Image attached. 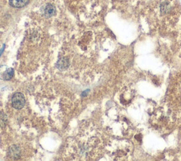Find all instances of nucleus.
Masks as SVG:
<instances>
[{"label":"nucleus","mask_w":181,"mask_h":161,"mask_svg":"<svg viewBox=\"0 0 181 161\" xmlns=\"http://www.w3.org/2000/svg\"><path fill=\"white\" fill-rule=\"evenodd\" d=\"M12 106L13 107L17 109H20L23 108L25 105V100L23 94L20 92H17L12 97Z\"/></svg>","instance_id":"nucleus-1"},{"label":"nucleus","mask_w":181,"mask_h":161,"mask_svg":"<svg viewBox=\"0 0 181 161\" xmlns=\"http://www.w3.org/2000/svg\"><path fill=\"white\" fill-rule=\"evenodd\" d=\"M29 0H10L9 3L10 5L13 7L16 8H21L25 7V5L28 4Z\"/></svg>","instance_id":"nucleus-2"},{"label":"nucleus","mask_w":181,"mask_h":161,"mask_svg":"<svg viewBox=\"0 0 181 161\" xmlns=\"http://www.w3.org/2000/svg\"><path fill=\"white\" fill-rule=\"evenodd\" d=\"M54 12H55V9L52 5L51 4H47L45 9V14L47 17H51V16L54 15Z\"/></svg>","instance_id":"nucleus-3"},{"label":"nucleus","mask_w":181,"mask_h":161,"mask_svg":"<svg viewBox=\"0 0 181 161\" xmlns=\"http://www.w3.org/2000/svg\"><path fill=\"white\" fill-rule=\"evenodd\" d=\"M13 73H14V70L13 69H9L7 70V72H6V74L4 77L5 79H9L13 76Z\"/></svg>","instance_id":"nucleus-4"}]
</instances>
